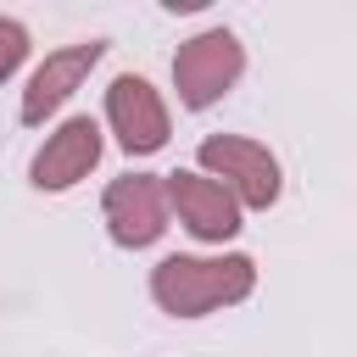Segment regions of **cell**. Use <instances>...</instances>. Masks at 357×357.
Instances as JSON below:
<instances>
[{"label": "cell", "mask_w": 357, "mask_h": 357, "mask_svg": "<svg viewBox=\"0 0 357 357\" xmlns=\"http://www.w3.org/2000/svg\"><path fill=\"white\" fill-rule=\"evenodd\" d=\"M106 56V39H78V45H61V50H50L33 73H28V84H22V106H17V117L28 123V128H39L45 117H56L67 100H73V89L95 73V61Z\"/></svg>", "instance_id": "ba28073f"}, {"label": "cell", "mask_w": 357, "mask_h": 357, "mask_svg": "<svg viewBox=\"0 0 357 357\" xmlns=\"http://www.w3.org/2000/svg\"><path fill=\"white\" fill-rule=\"evenodd\" d=\"M106 128L117 134V145L128 156H156L167 145V134H173L162 89L145 73H117L106 84Z\"/></svg>", "instance_id": "5b68a950"}, {"label": "cell", "mask_w": 357, "mask_h": 357, "mask_svg": "<svg viewBox=\"0 0 357 357\" xmlns=\"http://www.w3.org/2000/svg\"><path fill=\"white\" fill-rule=\"evenodd\" d=\"M28 61V28L17 22V17H6L0 11V84L6 78H17V67Z\"/></svg>", "instance_id": "9c48e42d"}, {"label": "cell", "mask_w": 357, "mask_h": 357, "mask_svg": "<svg viewBox=\"0 0 357 357\" xmlns=\"http://www.w3.org/2000/svg\"><path fill=\"white\" fill-rule=\"evenodd\" d=\"M245 73V45L234 28H201L173 50V89L184 112H206L218 106Z\"/></svg>", "instance_id": "3957f363"}, {"label": "cell", "mask_w": 357, "mask_h": 357, "mask_svg": "<svg viewBox=\"0 0 357 357\" xmlns=\"http://www.w3.org/2000/svg\"><path fill=\"white\" fill-rule=\"evenodd\" d=\"M257 290V262L245 251H218V257H162L151 268V301L167 318H212Z\"/></svg>", "instance_id": "6da1fadb"}, {"label": "cell", "mask_w": 357, "mask_h": 357, "mask_svg": "<svg viewBox=\"0 0 357 357\" xmlns=\"http://www.w3.org/2000/svg\"><path fill=\"white\" fill-rule=\"evenodd\" d=\"M100 151H106L100 123H95L89 112H73V117H61V123L45 134V145L33 151V162H28V184L45 190V195H61V190H73L78 178L95 173Z\"/></svg>", "instance_id": "8992f818"}, {"label": "cell", "mask_w": 357, "mask_h": 357, "mask_svg": "<svg viewBox=\"0 0 357 357\" xmlns=\"http://www.w3.org/2000/svg\"><path fill=\"white\" fill-rule=\"evenodd\" d=\"M162 184H167V212L195 234V240H206V245H223V240H234L240 234V201L218 184V178H206L201 167H178V173H162Z\"/></svg>", "instance_id": "52a82bcc"}, {"label": "cell", "mask_w": 357, "mask_h": 357, "mask_svg": "<svg viewBox=\"0 0 357 357\" xmlns=\"http://www.w3.org/2000/svg\"><path fill=\"white\" fill-rule=\"evenodd\" d=\"M195 167L206 178H218L240 201V212H268L279 201V190H284L279 156L251 134H206L201 151H195Z\"/></svg>", "instance_id": "7a4b0ae2"}, {"label": "cell", "mask_w": 357, "mask_h": 357, "mask_svg": "<svg viewBox=\"0 0 357 357\" xmlns=\"http://www.w3.org/2000/svg\"><path fill=\"white\" fill-rule=\"evenodd\" d=\"M100 218H106L112 245H123V251L156 245L167 234V218H173L162 173H123V178H112L106 195H100Z\"/></svg>", "instance_id": "277c9868"}]
</instances>
